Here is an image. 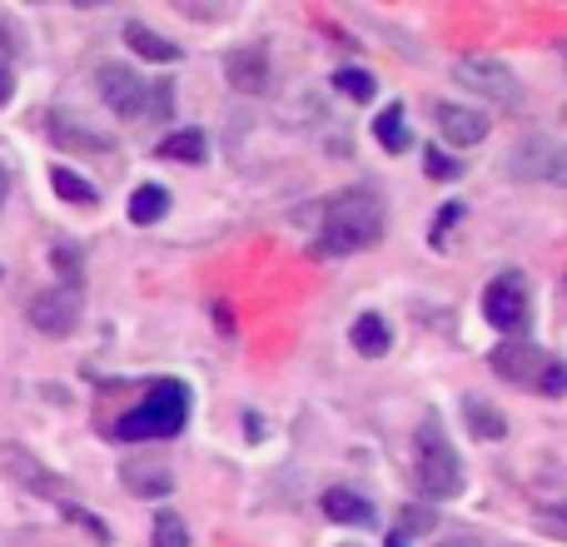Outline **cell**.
<instances>
[{
    "label": "cell",
    "instance_id": "6da1fadb",
    "mask_svg": "<svg viewBox=\"0 0 567 547\" xmlns=\"http://www.w3.org/2000/svg\"><path fill=\"white\" fill-rule=\"evenodd\" d=\"M383 239V199L369 195V189H343V195L329 199L319 225V249L333 259L363 255Z\"/></svg>",
    "mask_w": 567,
    "mask_h": 547
},
{
    "label": "cell",
    "instance_id": "7a4b0ae2",
    "mask_svg": "<svg viewBox=\"0 0 567 547\" xmlns=\"http://www.w3.org/2000/svg\"><path fill=\"white\" fill-rule=\"evenodd\" d=\"M185 423H189V389L179 379H159V383H150L140 409H130L125 419L115 423V438L120 443H159V438H175Z\"/></svg>",
    "mask_w": 567,
    "mask_h": 547
},
{
    "label": "cell",
    "instance_id": "3957f363",
    "mask_svg": "<svg viewBox=\"0 0 567 547\" xmlns=\"http://www.w3.org/2000/svg\"><path fill=\"white\" fill-rule=\"evenodd\" d=\"M413 478H419V493H429L433 503H449L463 493V463L453 453V443L443 438L439 419L423 423L419 448H413Z\"/></svg>",
    "mask_w": 567,
    "mask_h": 547
},
{
    "label": "cell",
    "instance_id": "277c9868",
    "mask_svg": "<svg viewBox=\"0 0 567 547\" xmlns=\"http://www.w3.org/2000/svg\"><path fill=\"white\" fill-rule=\"evenodd\" d=\"M453 80H458L463 90H473V95L493 100V105H518L523 100L518 75H513L503 60H493V55H458L453 60Z\"/></svg>",
    "mask_w": 567,
    "mask_h": 547
},
{
    "label": "cell",
    "instance_id": "5b68a950",
    "mask_svg": "<svg viewBox=\"0 0 567 547\" xmlns=\"http://www.w3.org/2000/svg\"><path fill=\"white\" fill-rule=\"evenodd\" d=\"M483 319L503 333H523V323H528V279L518 269H503L483 289Z\"/></svg>",
    "mask_w": 567,
    "mask_h": 547
},
{
    "label": "cell",
    "instance_id": "8992f818",
    "mask_svg": "<svg viewBox=\"0 0 567 547\" xmlns=\"http://www.w3.org/2000/svg\"><path fill=\"white\" fill-rule=\"evenodd\" d=\"M513 175L567 185V145L553 140V135H523V145L513 149Z\"/></svg>",
    "mask_w": 567,
    "mask_h": 547
},
{
    "label": "cell",
    "instance_id": "52a82bcc",
    "mask_svg": "<svg viewBox=\"0 0 567 547\" xmlns=\"http://www.w3.org/2000/svg\"><path fill=\"white\" fill-rule=\"evenodd\" d=\"M95 85H100V100H105L120 120H145L150 115V80H140L130 65H100Z\"/></svg>",
    "mask_w": 567,
    "mask_h": 547
},
{
    "label": "cell",
    "instance_id": "ba28073f",
    "mask_svg": "<svg viewBox=\"0 0 567 547\" xmlns=\"http://www.w3.org/2000/svg\"><path fill=\"white\" fill-rule=\"evenodd\" d=\"M30 323H35L40 333H50V339H70V333L80 329V289L55 283V289L35 293V299H30Z\"/></svg>",
    "mask_w": 567,
    "mask_h": 547
},
{
    "label": "cell",
    "instance_id": "9c48e42d",
    "mask_svg": "<svg viewBox=\"0 0 567 547\" xmlns=\"http://www.w3.org/2000/svg\"><path fill=\"white\" fill-rule=\"evenodd\" d=\"M488 363H493L498 379L518 383V389H538V379H543V369L553 363V353L533 349V343H523V339H508V343H498V349L488 353Z\"/></svg>",
    "mask_w": 567,
    "mask_h": 547
},
{
    "label": "cell",
    "instance_id": "30bf717a",
    "mask_svg": "<svg viewBox=\"0 0 567 547\" xmlns=\"http://www.w3.org/2000/svg\"><path fill=\"white\" fill-rule=\"evenodd\" d=\"M433 120H439V135L458 149L483 145L493 130V120L483 115V110H463V105H453V100H439V105H433Z\"/></svg>",
    "mask_w": 567,
    "mask_h": 547
},
{
    "label": "cell",
    "instance_id": "8fae6325",
    "mask_svg": "<svg viewBox=\"0 0 567 547\" xmlns=\"http://www.w3.org/2000/svg\"><path fill=\"white\" fill-rule=\"evenodd\" d=\"M50 140H55L65 155H115V135H105V130H85L75 115H50L45 120Z\"/></svg>",
    "mask_w": 567,
    "mask_h": 547
},
{
    "label": "cell",
    "instance_id": "7c38bea8",
    "mask_svg": "<svg viewBox=\"0 0 567 547\" xmlns=\"http://www.w3.org/2000/svg\"><path fill=\"white\" fill-rule=\"evenodd\" d=\"M225 75L239 95H265L269 90V50L265 45H239L225 60Z\"/></svg>",
    "mask_w": 567,
    "mask_h": 547
},
{
    "label": "cell",
    "instance_id": "4fadbf2b",
    "mask_svg": "<svg viewBox=\"0 0 567 547\" xmlns=\"http://www.w3.org/2000/svg\"><path fill=\"white\" fill-rule=\"evenodd\" d=\"M323 518L349 523V528H379V508L353 488H329L323 493Z\"/></svg>",
    "mask_w": 567,
    "mask_h": 547
},
{
    "label": "cell",
    "instance_id": "5bb4252c",
    "mask_svg": "<svg viewBox=\"0 0 567 547\" xmlns=\"http://www.w3.org/2000/svg\"><path fill=\"white\" fill-rule=\"evenodd\" d=\"M349 343L363 353V359H383V353L393 349L389 319H383V313H359V319H353V329H349Z\"/></svg>",
    "mask_w": 567,
    "mask_h": 547
},
{
    "label": "cell",
    "instance_id": "9a60e30c",
    "mask_svg": "<svg viewBox=\"0 0 567 547\" xmlns=\"http://www.w3.org/2000/svg\"><path fill=\"white\" fill-rule=\"evenodd\" d=\"M463 419H468V433H473L478 443L508 438V419H503V413L493 409L488 399H478V393H468V399H463Z\"/></svg>",
    "mask_w": 567,
    "mask_h": 547
},
{
    "label": "cell",
    "instance_id": "2e32d148",
    "mask_svg": "<svg viewBox=\"0 0 567 547\" xmlns=\"http://www.w3.org/2000/svg\"><path fill=\"white\" fill-rule=\"evenodd\" d=\"M125 45L135 50V55L155 60V65H175V60H179V45H175V40H165L159 30L140 25V20H130V25H125Z\"/></svg>",
    "mask_w": 567,
    "mask_h": 547
},
{
    "label": "cell",
    "instance_id": "e0dca14e",
    "mask_svg": "<svg viewBox=\"0 0 567 547\" xmlns=\"http://www.w3.org/2000/svg\"><path fill=\"white\" fill-rule=\"evenodd\" d=\"M155 155L159 159H175V165H205L209 145H205V135H199V130H175V135H165L155 145Z\"/></svg>",
    "mask_w": 567,
    "mask_h": 547
},
{
    "label": "cell",
    "instance_id": "ac0fdd59",
    "mask_svg": "<svg viewBox=\"0 0 567 547\" xmlns=\"http://www.w3.org/2000/svg\"><path fill=\"white\" fill-rule=\"evenodd\" d=\"M373 140H379L389 155H403V149L413 145L409 120H403V105H383L379 110V120H373Z\"/></svg>",
    "mask_w": 567,
    "mask_h": 547
},
{
    "label": "cell",
    "instance_id": "d6986e66",
    "mask_svg": "<svg viewBox=\"0 0 567 547\" xmlns=\"http://www.w3.org/2000/svg\"><path fill=\"white\" fill-rule=\"evenodd\" d=\"M169 215V189L165 185H140L130 195V225H159Z\"/></svg>",
    "mask_w": 567,
    "mask_h": 547
},
{
    "label": "cell",
    "instance_id": "ffe728a7",
    "mask_svg": "<svg viewBox=\"0 0 567 547\" xmlns=\"http://www.w3.org/2000/svg\"><path fill=\"white\" fill-rule=\"evenodd\" d=\"M125 488L140 493V498H165V493L175 488V473L159 468V463H150V468H125Z\"/></svg>",
    "mask_w": 567,
    "mask_h": 547
},
{
    "label": "cell",
    "instance_id": "44dd1931",
    "mask_svg": "<svg viewBox=\"0 0 567 547\" xmlns=\"http://www.w3.org/2000/svg\"><path fill=\"white\" fill-rule=\"evenodd\" d=\"M50 185H55V195L65 199V205H80V209H90V205L100 199V195H95V185H90V179H80L75 169H65V165L50 169Z\"/></svg>",
    "mask_w": 567,
    "mask_h": 547
},
{
    "label": "cell",
    "instance_id": "7402d4cb",
    "mask_svg": "<svg viewBox=\"0 0 567 547\" xmlns=\"http://www.w3.org/2000/svg\"><path fill=\"white\" fill-rule=\"evenodd\" d=\"M333 90H339V95H349L353 105H369V100L379 95V85H373V75H369V70H359V65H343V70H333Z\"/></svg>",
    "mask_w": 567,
    "mask_h": 547
},
{
    "label": "cell",
    "instance_id": "603a6c76",
    "mask_svg": "<svg viewBox=\"0 0 567 547\" xmlns=\"http://www.w3.org/2000/svg\"><path fill=\"white\" fill-rule=\"evenodd\" d=\"M6 468H16V473H25V488H35V493H60V483H50V473L45 468H35V463L25 458V453H16V448H6Z\"/></svg>",
    "mask_w": 567,
    "mask_h": 547
},
{
    "label": "cell",
    "instance_id": "cb8c5ba5",
    "mask_svg": "<svg viewBox=\"0 0 567 547\" xmlns=\"http://www.w3.org/2000/svg\"><path fill=\"white\" fill-rule=\"evenodd\" d=\"M423 169H429L433 179H443V185H449V179H463V159H453L449 149H439V145L423 149Z\"/></svg>",
    "mask_w": 567,
    "mask_h": 547
},
{
    "label": "cell",
    "instance_id": "d4e9b609",
    "mask_svg": "<svg viewBox=\"0 0 567 547\" xmlns=\"http://www.w3.org/2000/svg\"><path fill=\"white\" fill-rule=\"evenodd\" d=\"M155 547H189V528L179 513H155Z\"/></svg>",
    "mask_w": 567,
    "mask_h": 547
},
{
    "label": "cell",
    "instance_id": "484cf974",
    "mask_svg": "<svg viewBox=\"0 0 567 547\" xmlns=\"http://www.w3.org/2000/svg\"><path fill=\"white\" fill-rule=\"evenodd\" d=\"M50 265L60 269V279H65V289H80V255L70 245H55L50 249Z\"/></svg>",
    "mask_w": 567,
    "mask_h": 547
},
{
    "label": "cell",
    "instance_id": "4316f807",
    "mask_svg": "<svg viewBox=\"0 0 567 547\" xmlns=\"http://www.w3.org/2000/svg\"><path fill=\"white\" fill-rule=\"evenodd\" d=\"M533 393H543V399H558V393H567V363L553 359L548 369H543V379H538V389H533Z\"/></svg>",
    "mask_w": 567,
    "mask_h": 547
},
{
    "label": "cell",
    "instance_id": "83f0119b",
    "mask_svg": "<svg viewBox=\"0 0 567 547\" xmlns=\"http://www.w3.org/2000/svg\"><path fill=\"white\" fill-rule=\"evenodd\" d=\"M533 523H538V533L567 543V508H538V513H533Z\"/></svg>",
    "mask_w": 567,
    "mask_h": 547
},
{
    "label": "cell",
    "instance_id": "f1b7e54d",
    "mask_svg": "<svg viewBox=\"0 0 567 547\" xmlns=\"http://www.w3.org/2000/svg\"><path fill=\"white\" fill-rule=\"evenodd\" d=\"M458 219H463V205H449V209H443V215H439V225H433V249H449V229L453 225H458Z\"/></svg>",
    "mask_w": 567,
    "mask_h": 547
},
{
    "label": "cell",
    "instance_id": "f546056e",
    "mask_svg": "<svg viewBox=\"0 0 567 547\" xmlns=\"http://www.w3.org/2000/svg\"><path fill=\"white\" fill-rule=\"evenodd\" d=\"M433 523L439 518H433L429 508H403V533L399 538H409V533H433Z\"/></svg>",
    "mask_w": 567,
    "mask_h": 547
},
{
    "label": "cell",
    "instance_id": "4dcf8cb0",
    "mask_svg": "<svg viewBox=\"0 0 567 547\" xmlns=\"http://www.w3.org/2000/svg\"><path fill=\"white\" fill-rule=\"evenodd\" d=\"M10 95H16V75H10V65L0 60V105H10Z\"/></svg>",
    "mask_w": 567,
    "mask_h": 547
},
{
    "label": "cell",
    "instance_id": "1f68e13d",
    "mask_svg": "<svg viewBox=\"0 0 567 547\" xmlns=\"http://www.w3.org/2000/svg\"><path fill=\"white\" fill-rule=\"evenodd\" d=\"M439 547H483V543L478 538H443Z\"/></svg>",
    "mask_w": 567,
    "mask_h": 547
},
{
    "label": "cell",
    "instance_id": "d6a6232c",
    "mask_svg": "<svg viewBox=\"0 0 567 547\" xmlns=\"http://www.w3.org/2000/svg\"><path fill=\"white\" fill-rule=\"evenodd\" d=\"M6 195H10V175H6V165H0V209H6Z\"/></svg>",
    "mask_w": 567,
    "mask_h": 547
},
{
    "label": "cell",
    "instance_id": "836d02e7",
    "mask_svg": "<svg viewBox=\"0 0 567 547\" xmlns=\"http://www.w3.org/2000/svg\"><path fill=\"white\" fill-rule=\"evenodd\" d=\"M383 547H409V538H399V533H389V543Z\"/></svg>",
    "mask_w": 567,
    "mask_h": 547
},
{
    "label": "cell",
    "instance_id": "e575fe53",
    "mask_svg": "<svg viewBox=\"0 0 567 547\" xmlns=\"http://www.w3.org/2000/svg\"><path fill=\"white\" fill-rule=\"evenodd\" d=\"M343 547H353V543H343Z\"/></svg>",
    "mask_w": 567,
    "mask_h": 547
}]
</instances>
